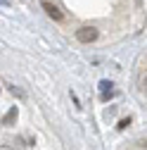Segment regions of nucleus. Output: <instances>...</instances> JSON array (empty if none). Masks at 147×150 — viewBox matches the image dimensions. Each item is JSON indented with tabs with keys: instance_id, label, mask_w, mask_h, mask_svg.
Listing matches in <instances>:
<instances>
[{
	"instance_id": "obj_1",
	"label": "nucleus",
	"mask_w": 147,
	"mask_h": 150,
	"mask_svg": "<svg viewBox=\"0 0 147 150\" xmlns=\"http://www.w3.org/2000/svg\"><path fill=\"white\" fill-rule=\"evenodd\" d=\"M76 38L81 43H93L97 38V29L95 26H81V29H76Z\"/></svg>"
},
{
	"instance_id": "obj_2",
	"label": "nucleus",
	"mask_w": 147,
	"mask_h": 150,
	"mask_svg": "<svg viewBox=\"0 0 147 150\" xmlns=\"http://www.w3.org/2000/svg\"><path fill=\"white\" fill-rule=\"evenodd\" d=\"M41 5H43V10H45V14L50 17V19H55V22H62V19H64V12H62L57 5H52L50 0H43Z\"/></svg>"
},
{
	"instance_id": "obj_3",
	"label": "nucleus",
	"mask_w": 147,
	"mask_h": 150,
	"mask_svg": "<svg viewBox=\"0 0 147 150\" xmlns=\"http://www.w3.org/2000/svg\"><path fill=\"white\" fill-rule=\"evenodd\" d=\"M100 93H102V100H109V98L114 96L112 83H109V81H102V83H100Z\"/></svg>"
},
{
	"instance_id": "obj_4",
	"label": "nucleus",
	"mask_w": 147,
	"mask_h": 150,
	"mask_svg": "<svg viewBox=\"0 0 147 150\" xmlns=\"http://www.w3.org/2000/svg\"><path fill=\"white\" fill-rule=\"evenodd\" d=\"M17 119V107H12L10 112H7V115H5V119H3V124H12Z\"/></svg>"
},
{
	"instance_id": "obj_5",
	"label": "nucleus",
	"mask_w": 147,
	"mask_h": 150,
	"mask_svg": "<svg viewBox=\"0 0 147 150\" xmlns=\"http://www.w3.org/2000/svg\"><path fill=\"white\" fill-rule=\"evenodd\" d=\"M128 124H131V119H121V122H119V129H126Z\"/></svg>"
}]
</instances>
